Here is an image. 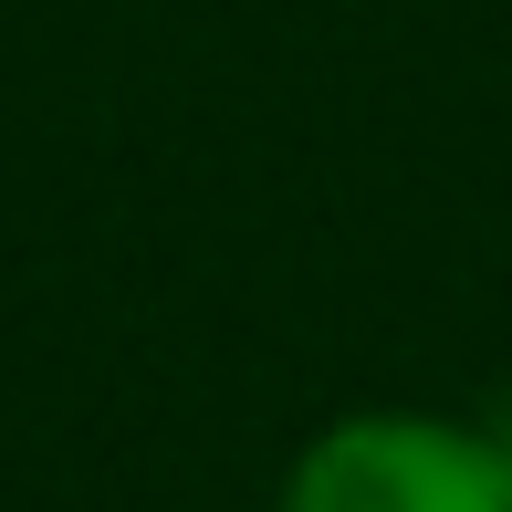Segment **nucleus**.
Wrapping results in <instances>:
<instances>
[{"label": "nucleus", "instance_id": "nucleus-1", "mask_svg": "<svg viewBox=\"0 0 512 512\" xmlns=\"http://www.w3.org/2000/svg\"><path fill=\"white\" fill-rule=\"evenodd\" d=\"M272 512H512V439L450 408H345L283 460Z\"/></svg>", "mask_w": 512, "mask_h": 512}, {"label": "nucleus", "instance_id": "nucleus-2", "mask_svg": "<svg viewBox=\"0 0 512 512\" xmlns=\"http://www.w3.org/2000/svg\"><path fill=\"white\" fill-rule=\"evenodd\" d=\"M492 429H502V439H512V408H492Z\"/></svg>", "mask_w": 512, "mask_h": 512}]
</instances>
